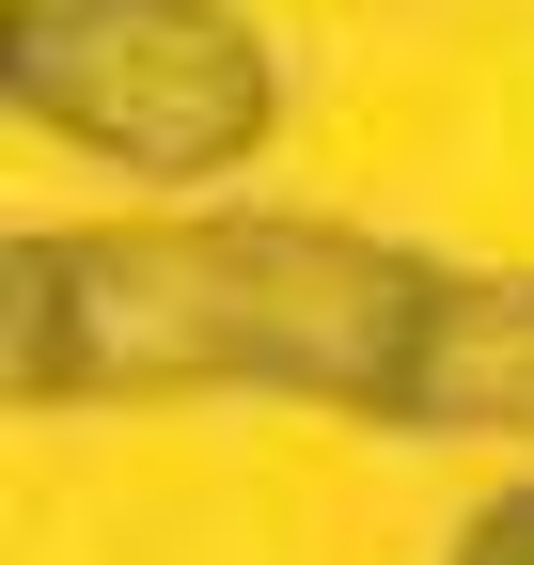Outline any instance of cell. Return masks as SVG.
<instances>
[{"instance_id":"cell-1","label":"cell","mask_w":534,"mask_h":565,"mask_svg":"<svg viewBox=\"0 0 534 565\" xmlns=\"http://www.w3.org/2000/svg\"><path fill=\"white\" fill-rule=\"evenodd\" d=\"M456 282L409 236L299 204H142L32 221L0 252V377L17 408H142V393H299L393 424Z\"/></svg>"},{"instance_id":"cell-2","label":"cell","mask_w":534,"mask_h":565,"mask_svg":"<svg viewBox=\"0 0 534 565\" xmlns=\"http://www.w3.org/2000/svg\"><path fill=\"white\" fill-rule=\"evenodd\" d=\"M0 95L32 141H63L126 189H221L284 126V47L236 0H17Z\"/></svg>"},{"instance_id":"cell-3","label":"cell","mask_w":534,"mask_h":565,"mask_svg":"<svg viewBox=\"0 0 534 565\" xmlns=\"http://www.w3.org/2000/svg\"><path fill=\"white\" fill-rule=\"evenodd\" d=\"M393 440H534V282H456Z\"/></svg>"},{"instance_id":"cell-4","label":"cell","mask_w":534,"mask_h":565,"mask_svg":"<svg viewBox=\"0 0 534 565\" xmlns=\"http://www.w3.org/2000/svg\"><path fill=\"white\" fill-rule=\"evenodd\" d=\"M440 565H534V471H519V487H488V503L456 519V550H440Z\"/></svg>"}]
</instances>
